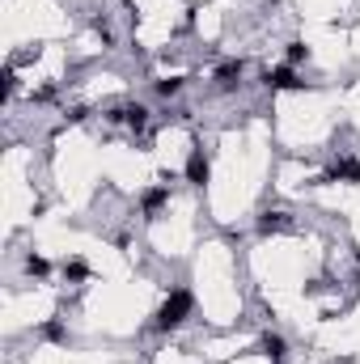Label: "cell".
I'll return each mask as SVG.
<instances>
[{
	"label": "cell",
	"mask_w": 360,
	"mask_h": 364,
	"mask_svg": "<svg viewBox=\"0 0 360 364\" xmlns=\"http://www.w3.org/2000/svg\"><path fill=\"white\" fill-rule=\"evenodd\" d=\"M170 199V186H153V191H144V199H140V208H144V216H157V208Z\"/></svg>",
	"instance_id": "cell-7"
},
{
	"label": "cell",
	"mask_w": 360,
	"mask_h": 364,
	"mask_svg": "<svg viewBox=\"0 0 360 364\" xmlns=\"http://www.w3.org/2000/svg\"><path fill=\"white\" fill-rule=\"evenodd\" d=\"M178 89H182V81H174V77H165V81H157V93H161V98H174Z\"/></svg>",
	"instance_id": "cell-14"
},
{
	"label": "cell",
	"mask_w": 360,
	"mask_h": 364,
	"mask_svg": "<svg viewBox=\"0 0 360 364\" xmlns=\"http://www.w3.org/2000/svg\"><path fill=\"white\" fill-rule=\"evenodd\" d=\"M26 271H30V276H47V271H51V263L38 258V254H26Z\"/></svg>",
	"instance_id": "cell-11"
},
{
	"label": "cell",
	"mask_w": 360,
	"mask_h": 364,
	"mask_svg": "<svg viewBox=\"0 0 360 364\" xmlns=\"http://www.w3.org/2000/svg\"><path fill=\"white\" fill-rule=\"evenodd\" d=\"M259 348H263V352H267V356H272L276 364H280V360H284V348H288V343H284V335H276V330H267V335H263V339H259Z\"/></svg>",
	"instance_id": "cell-8"
},
{
	"label": "cell",
	"mask_w": 360,
	"mask_h": 364,
	"mask_svg": "<svg viewBox=\"0 0 360 364\" xmlns=\"http://www.w3.org/2000/svg\"><path fill=\"white\" fill-rule=\"evenodd\" d=\"M263 81H267V89H301V85H305V81H297L293 64H284V68H272V72H267Z\"/></svg>",
	"instance_id": "cell-4"
},
{
	"label": "cell",
	"mask_w": 360,
	"mask_h": 364,
	"mask_svg": "<svg viewBox=\"0 0 360 364\" xmlns=\"http://www.w3.org/2000/svg\"><path fill=\"white\" fill-rule=\"evenodd\" d=\"M301 60H309V47H305V43H288V64L297 68Z\"/></svg>",
	"instance_id": "cell-13"
},
{
	"label": "cell",
	"mask_w": 360,
	"mask_h": 364,
	"mask_svg": "<svg viewBox=\"0 0 360 364\" xmlns=\"http://www.w3.org/2000/svg\"><path fill=\"white\" fill-rule=\"evenodd\" d=\"M339 178H352V182H360V161H352V157H344V161H335L326 174H322V182H339Z\"/></svg>",
	"instance_id": "cell-6"
},
{
	"label": "cell",
	"mask_w": 360,
	"mask_h": 364,
	"mask_svg": "<svg viewBox=\"0 0 360 364\" xmlns=\"http://www.w3.org/2000/svg\"><path fill=\"white\" fill-rule=\"evenodd\" d=\"M38 335H43V339H51V343H64V339H68L64 322H56V318H51V322H43V326H38Z\"/></svg>",
	"instance_id": "cell-10"
},
{
	"label": "cell",
	"mask_w": 360,
	"mask_h": 364,
	"mask_svg": "<svg viewBox=\"0 0 360 364\" xmlns=\"http://www.w3.org/2000/svg\"><path fill=\"white\" fill-rule=\"evenodd\" d=\"M187 182H195V186L208 182V157H204V149H191V157H187Z\"/></svg>",
	"instance_id": "cell-5"
},
{
	"label": "cell",
	"mask_w": 360,
	"mask_h": 364,
	"mask_svg": "<svg viewBox=\"0 0 360 364\" xmlns=\"http://www.w3.org/2000/svg\"><path fill=\"white\" fill-rule=\"evenodd\" d=\"M64 276H68V280H85V276H89V267H85L81 258H72V263H64Z\"/></svg>",
	"instance_id": "cell-12"
},
{
	"label": "cell",
	"mask_w": 360,
	"mask_h": 364,
	"mask_svg": "<svg viewBox=\"0 0 360 364\" xmlns=\"http://www.w3.org/2000/svg\"><path fill=\"white\" fill-rule=\"evenodd\" d=\"M293 221H288V212H263V221H259V233H280L288 229Z\"/></svg>",
	"instance_id": "cell-9"
},
{
	"label": "cell",
	"mask_w": 360,
	"mask_h": 364,
	"mask_svg": "<svg viewBox=\"0 0 360 364\" xmlns=\"http://www.w3.org/2000/svg\"><path fill=\"white\" fill-rule=\"evenodd\" d=\"M242 60H225L221 68H216L212 72V81H216V89H221V93H229V89H237V81H242Z\"/></svg>",
	"instance_id": "cell-3"
},
{
	"label": "cell",
	"mask_w": 360,
	"mask_h": 364,
	"mask_svg": "<svg viewBox=\"0 0 360 364\" xmlns=\"http://www.w3.org/2000/svg\"><path fill=\"white\" fill-rule=\"evenodd\" d=\"M110 119H115V123H128L132 132H144V128H149V106H140V102H128V106H119Z\"/></svg>",
	"instance_id": "cell-2"
},
{
	"label": "cell",
	"mask_w": 360,
	"mask_h": 364,
	"mask_svg": "<svg viewBox=\"0 0 360 364\" xmlns=\"http://www.w3.org/2000/svg\"><path fill=\"white\" fill-rule=\"evenodd\" d=\"M191 305H195V297H191L187 288H174V293L161 301V309H157V330H174V326H182V322H187V313H191Z\"/></svg>",
	"instance_id": "cell-1"
}]
</instances>
